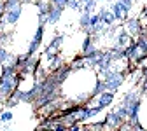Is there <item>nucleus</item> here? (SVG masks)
Returning a JSON list of instances; mask_svg holds the SVG:
<instances>
[{"label":"nucleus","instance_id":"f257e3e1","mask_svg":"<svg viewBox=\"0 0 147 131\" xmlns=\"http://www.w3.org/2000/svg\"><path fill=\"white\" fill-rule=\"evenodd\" d=\"M102 82H103V86H105V91L116 93V91L121 89V86L124 84V75H123V72H117V70H112V68H110L109 72H105V75L102 77Z\"/></svg>","mask_w":147,"mask_h":131},{"label":"nucleus","instance_id":"f03ea898","mask_svg":"<svg viewBox=\"0 0 147 131\" xmlns=\"http://www.w3.org/2000/svg\"><path fill=\"white\" fill-rule=\"evenodd\" d=\"M44 28H46V25H37V30H35V33L32 37V40L28 44V51H26L30 56H33L37 51L42 47V42H44Z\"/></svg>","mask_w":147,"mask_h":131},{"label":"nucleus","instance_id":"7ed1b4c3","mask_svg":"<svg viewBox=\"0 0 147 131\" xmlns=\"http://www.w3.org/2000/svg\"><path fill=\"white\" fill-rule=\"evenodd\" d=\"M145 28H144V25H142V21L138 19V16H135V17H128V19L124 21V32L128 33L133 39H137V37L144 32Z\"/></svg>","mask_w":147,"mask_h":131},{"label":"nucleus","instance_id":"20e7f679","mask_svg":"<svg viewBox=\"0 0 147 131\" xmlns=\"http://www.w3.org/2000/svg\"><path fill=\"white\" fill-rule=\"evenodd\" d=\"M21 14H23V5H18L12 9H7L2 16V19L5 23V26H16L18 21L21 19Z\"/></svg>","mask_w":147,"mask_h":131},{"label":"nucleus","instance_id":"39448f33","mask_svg":"<svg viewBox=\"0 0 147 131\" xmlns=\"http://www.w3.org/2000/svg\"><path fill=\"white\" fill-rule=\"evenodd\" d=\"M110 12H112L114 14V19H116V23H124L126 19H128V14H130V11H126L121 4H117L116 2V0H114V2L112 4H110Z\"/></svg>","mask_w":147,"mask_h":131},{"label":"nucleus","instance_id":"423d86ee","mask_svg":"<svg viewBox=\"0 0 147 131\" xmlns=\"http://www.w3.org/2000/svg\"><path fill=\"white\" fill-rule=\"evenodd\" d=\"M95 101H96V107L98 108H102V110H105L107 107H110L114 103V100H116V93H110V91H103L102 95H98L96 98H93Z\"/></svg>","mask_w":147,"mask_h":131},{"label":"nucleus","instance_id":"0eeeda50","mask_svg":"<svg viewBox=\"0 0 147 131\" xmlns=\"http://www.w3.org/2000/svg\"><path fill=\"white\" fill-rule=\"evenodd\" d=\"M103 122H105V128L107 129H116V128H121L124 122L121 121V117L116 114L114 110H110V112H107V114L103 116Z\"/></svg>","mask_w":147,"mask_h":131},{"label":"nucleus","instance_id":"6e6552de","mask_svg":"<svg viewBox=\"0 0 147 131\" xmlns=\"http://www.w3.org/2000/svg\"><path fill=\"white\" fill-rule=\"evenodd\" d=\"M131 37L128 35L124 30H119L117 33H116V39H114V46L112 47H116V49H119V51H123V49H126L128 46L131 44Z\"/></svg>","mask_w":147,"mask_h":131},{"label":"nucleus","instance_id":"1a4fd4ad","mask_svg":"<svg viewBox=\"0 0 147 131\" xmlns=\"http://www.w3.org/2000/svg\"><path fill=\"white\" fill-rule=\"evenodd\" d=\"M63 16V11L54 7V5H47V14H46V25H56Z\"/></svg>","mask_w":147,"mask_h":131},{"label":"nucleus","instance_id":"9d476101","mask_svg":"<svg viewBox=\"0 0 147 131\" xmlns=\"http://www.w3.org/2000/svg\"><path fill=\"white\" fill-rule=\"evenodd\" d=\"M96 14H98V17H100V23H102V25H105V26H114V25H116L114 14L110 12L109 7H100Z\"/></svg>","mask_w":147,"mask_h":131},{"label":"nucleus","instance_id":"9b49d317","mask_svg":"<svg viewBox=\"0 0 147 131\" xmlns=\"http://www.w3.org/2000/svg\"><path fill=\"white\" fill-rule=\"evenodd\" d=\"M93 49H96L93 35H86V39H84V42H82V54H89Z\"/></svg>","mask_w":147,"mask_h":131},{"label":"nucleus","instance_id":"f8f14e48","mask_svg":"<svg viewBox=\"0 0 147 131\" xmlns=\"http://www.w3.org/2000/svg\"><path fill=\"white\" fill-rule=\"evenodd\" d=\"M137 100H140V93H138V89H131L130 93H126L124 95V98H123V105H130V103H133V101H137Z\"/></svg>","mask_w":147,"mask_h":131},{"label":"nucleus","instance_id":"ddd939ff","mask_svg":"<svg viewBox=\"0 0 147 131\" xmlns=\"http://www.w3.org/2000/svg\"><path fill=\"white\" fill-rule=\"evenodd\" d=\"M103 91H105V86H103L102 79H96V81H95V86L91 87V93H89V98H96L98 95H102Z\"/></svg>","mask_w":147,"mask_h":131},{"label":"nucleus","instance_id":"4468645a","mask_svg":"<svg viewBox=\"0 0 147 131\" xmlns=\"http://www.w3.org/2000/svg\"><path fill=\"white\" fill-rule=\"evenodd\" d=\"M96 7H98V2H96V0H88V2L82 4V12L95 14V12H96Z\"/></svg>","mask_w":147,"mask_h":131},{"label":"nucleus","instance_id":"2eb2a0df","mask_svg":"<svg viewBox=\"0 0 147 131\" xmlns=\"http://www.w3.org/2000/svg\"><path fill=\"white\" fill-rule=\"evenodd\" d=\"M114 112L121 117V121H123V122H126V119H128V107H126V105H123V103H121V105H117V107L114 108Z\"/></svg>","mask_w":147,"mask_h":131},{"label":"nucleus","instance_id":"dca6fc26","mask_svg":"<svg viewBox=\"0 0 147 131\" xmlns=\"http://www.w3.org/2000/svg\"><path fill=\"white\" fill-rule=\"evenodd\" d=\"M89 17H91V14L81 12V16H79V26H81L82 30H88V28H89Z\"/></svg>","mask_w":147,"mask_h":131},{"label":"nucleus","instance_id":"f3484780","mask_svg":"<svg viewBox=\"0 0 147 131\" xmlns=\"http://www.w3.org/2000/svg\"><path fill=\"white\" fill-rule=\"evenodd\" d=\"M67 9L82 12V2H81V0H68V2H67Z\"/></svg>","mask_w":147,"mask_h":131},{"label":"nucleus","instance_id":"a211bd4d","mask_svg":"<svg viewBox=\"0 0 147 131\" xmlns=\"http://www.w3.org/2000/svg\"><path fill=\"white\" fill-rule=\"evenodd\" d=\"M12 35L9 32H0V47H5V44H11Z\"/></svg>","mask_w":147,"mask_h":131},{"label":"nucleus","instance_id":"6ab92c4d","mask_svg":"<svg viewBox=\"0 0 147 131\" xmlns=\"http://www.w3.org/2000/svg\"><path fill=\"white\" fill-rule=\"evenodd\" d=\"M2 103H4V105L7 107V110H11V108H14L16 105H20V101H18V98H16L14 95H11L9 98H5V100H4Z\"/></svg>","mask_w":147,"mask_h":131},{"label":"nucleus","instance_id":"aec40b11","mask_svg":"<svg viewBox=\"0 0 147 131\" xmlns=\"http://www.w3.org/2000/svg\"><path fill=\"white\" fill-rule=\"evenodd\" d=\"M14 119V114H12V112L11 110H2V112H0V122H11Z\"/></svg>","mask_w":147,"mask_h":131},{"label":"nucleus","instance_id":"412c9836","mask_svg":"<svg viewBox=\"0 0 147 131\" xmlns=\"http://www.w3.org/2000/svg\"><path fill=\"white\" fill-rule=\"evenodd\" d=\"M18 5H23V0H4V12H5L7 9L18 7Z\"/></svg>","mask_w":147,"mask_h":131},{"label":"nucleus","instance_id":"4be33fe9","mask_svg":"<svg viewBox=\"0 0 147 131\" xmlns=\"http://www.w3.org/2000/svg\"><path fill=\"white\" fill-rule=\"evenodd\" d=\"M9 54H11V52H9L5 47H0V65H5V63H7Z\"/></svg>","mask_w":147,"mask_h":131},{"label":"nucleus","instance_id":"5701e85b","mask_svg":"<svg viewBox=\"0 0 147 131\" xmlns=\"http://www.w3.org/2000/svg\"><path fill=\"white\" fill-rule=\"evenodd\" d=\"M67 2H68V0H49V4H51V5L58 7V9H61V11L67 9Z\"/></svg>","mask_w":147,"mask_h":131},{"label":"nucleus","instance_id":"b1692460","mask_svg":"<svg viewBox=\"0 0 147 131\" xmlns=\"http://www.w3.org/2000/svg\"><path fill=\"white\" fill-rule=\"evenodd\" d=\"M116 2H117V4H121L126 11H131V9H133V5H135L133 0H116Z\"/></svg>","mask_w":147,"mask_h":131},{"label":"nucleus","instance_id":"393cba45","mask_svg":"<svg viewBox=\"0 0 147 131\" xmlns=\"http://www.w3.org/2000/svg\"><path fill=\"white\" fill-rule=\"evenodd\" d=\"M100 23V17H98V14L95 12V14H91V17H89V28H93V26H96Z\"/></svg>","mask_w":147,"mask_h":131},{"label":"nucleus","instance_id":"a878e982","mask_svg":"<svg viewBox=\"0 0 147 131\" xmlns=\"http://www.w3.org/2000/svg\"><path fill=\"white\" fill-rule=\"evenodd\" d=\"M67 131H82V126L81 124H72L67 128Z\"/></svg>","mask_w":147,"mask_h":131},{"label":"nucleus","instance_id":"bb28decb","mask_svg":"<svg viewBox=\"0 0 147 131\" xmlns=\"http://www.w3.org/2000/svg\"><path fill=\"white\" fill-rule=\"evenodd\" d=\"M4 16V2H0V17Z\"/></svg>","mask_w":147,"mask_h":131},{"label":"nucleus","instance_id":"cd10ccee","mask_svg":"<svg viewBox=\"0 0 147 131\" xmlns=\"http://www.w3.org/2000/svg\"><path fill=\"white\" fill-rule=\"evenodd\" d=\"M105 131H123V128H116V129H105Z\"/></svg>","mask_w":147,"mask_h":131},{"label":"nucleus","instance_id":"c85d7f7f","mask_svg":"<svg viewBox=\"0 0 147 131\" xmlns=\"http://www.w3.org/2000/svg\"><path fill=\"white\" fill-rule=\"evenodd\" d=\"M82 131H91V129L89 128H82Z\"/></svg>","mask_w":147,"mask_h":131},{"label":"nucleus","instance_id":"c756f323","mask_svg":"<svg viewBox=\"0 0 147 131\" xmlns=\"http://www.w3.org/2000/svg\"><path fill=\"white\" fill-rule=\"evenodd\" d=\"M2 101H4V98H2V95H0V103H2Z\"/></svg>","mask_w":147,"mask_h":131},{"label":"nucleus","instance_id":"7c9ffc66","mask_svg":"<svg viewBox=\"0 0 147 131\" xmlns=\"http://www.w3.org/2000/svg\"><path fill=\"white\" fill-rule=\"evenodd\" d=\"M96 2H105V0H96Z\"/></svg>","mask_w":147,"mask_h":131},{"label":"nucleus","instance_id":"2f4dec72","mask_svg":"<svg viewBox=\"0 0 147 131\" xmlns=\"http://www.w3.org/2000/svg\"><path fill=\"white\" fill-rule=\"evenodd\" d=\"M81 2H82V4H84V2H88V0H81Z\"/></svg>","mask_w":147,"mask_h":131},{"label":"nucleus","instance_id":"473e14b6","mask_svg":"<svg viewBox=\"0 0 147 131\" xmlns=\"http://www.w3.org/2000/svg\"><path fill=\"white\" fill-rule=\"evenodd\" d=\"M0 2H4V0H0Z\"/></svg>","mask_w":147,"mask_h":131},{"label":"nucleus","instance_id":"72a5a7b5","mask_svg":"<svg viewBox=\"0 0 147 131\" xmlns=\"http://www.w3.org/2000/svg\"><path fill=\"white\" fill-rule=\"evenodd\" d=\"M133 2H135V0H133Z\"/></svg>","mask_w":147,"mask_h":131}]
</instances>
